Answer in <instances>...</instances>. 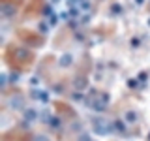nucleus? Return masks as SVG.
<instances>
[]
</instances>
